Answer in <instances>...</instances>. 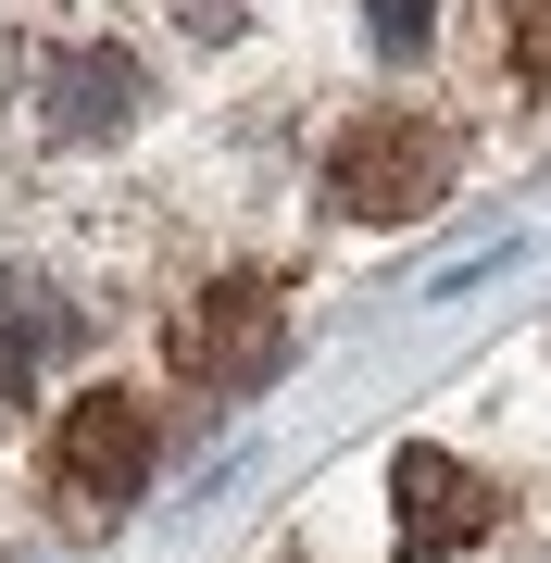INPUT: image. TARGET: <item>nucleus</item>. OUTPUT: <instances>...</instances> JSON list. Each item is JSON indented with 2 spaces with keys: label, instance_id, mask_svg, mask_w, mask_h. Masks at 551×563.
Instances as JSON below:
<instances>
[{
  "label": "nucleus",
  "instance_id": "1",
  "mask_svg": "<svg viewBox=\"0 0 551 563\" xmlns=\"http://www.w3.org/2000/svg\"><path fill=\"white\" fill-rule=\"evenodd\" d=\"M151 401H125V388H88L76 413L51 426V488H63V514L76 526H101V514H125L151 488Z\"/></svg>",
  "mask_w": 551,
  "mask_h": 563
},
{
  "label": "nucleus",
  "instance_id": "2",
  "mask_svg": "<svg viewBox=\"0 0 551 563\" xmlns=\"http://www.w3.org/2000/svg\"><path fill=\"white\" fill-rule=\"evenodd\" d=\"M327 188H339V213H364V225H414V213H439V188H451V139L427 113H376V125L339 139Z\"/></svg>",
  "mask_w": 551,
  "mask_h": 563
},
{
  "label": "nucleus",
  "instance_id": "3",
  "mask_svg": "<svg viewBox=\"0 0 551 563\" xmlns=\"http://www.w3.org/2000/svg\"><path fill=\"white\" fill-rule=\"evenodd\" d=\"M176 363L201 388H264L276 363H288V301L264 276H225L213 301H188V325H176Z\"/></svg>",
  "mask_w": 551,
  "mask_h": 563
},
{
  "label": "nucleus",
  "instance_id": "4",
  "mask_svg": "<svg viewBox=\"0 0 551 563\" xmlns=\"http://www.w3.org/2000/svg\"><path fill=\"white\" fill-rule=\"evenodd\" d=\"M388 501H401V551L414 563H439V551H476L502 526V501H489V476L476 463H451V451H388Z\"/></svg>",
  "mask_w": 551,
  "mask_h": 563
},
{
  "label": "nucleus",
  "instance_id": "5",
  "mask_svg": "<svg viewBox=\"0 0 551 563\" xmlns=\"http://www.w3.org/2000/svg\"><path fill=\"white\" fill-rule=\"evenodd\" d=\"M38 125L51 139H125L139 125V63L125 51H51L38 63Z\"/></svg>",
  "mask_w": 551,
  "mask_h": 563
},
{
  "label": "nucleus",
  "instance_id": "6",
  "mask_svg": "<svg viewBox=\"0 0 551 563\" xmlns=\"http://www.w3.org/2000/svg\"><path fill=\"white\" fill-rule=\"evenodd\" d=\"M63 339H76V313H63L51 288H25V276L0 288V401H25V376H38Z\"/></svg>",
  "mask_w": 551,
  "mask_h": 563
},
{
  "label": "nucleus",
  "instance_id": "7",
  "mask_svg": "<svg viewBox=\"0 0 551 563\" xmlns=\"http://www.w3.org/2000/svg\"><path fill=\"white\" fill-rule=\"evenodd\" d=\"M514 76L551 88V0H514Z\"/></svg>",
  "mask_w": 551,
  "mask_h": 563
},
{
  "label": "nucleus",
  "instance_id": "8",
  "mask_svg": "<svg viewBox=\"0 0 551 563\" xmlns=\"http://www.w3.org/2000/svg\"><path fill=\"white\" fill-rule=\"evenodd\" d=\"M376 38L388 51H427V0H376Z\"/></svg>",
  "mask_w": 551,
  "mask_h": 563
}]
</instances>
